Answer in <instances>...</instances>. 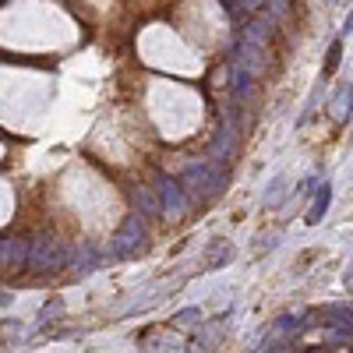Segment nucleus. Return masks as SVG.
Segmentation results:
<instances>
[{
	"instance_id": "nucleus-9",
	"label": "nucleus",
	"mask_w": 353,
	"mask_h": 353,
	"mask_svg": "<svg viewBox=\"0 0 353 353\" xmlns=\"http://www.w3.org/2000/svg\"><path fill=\"white\" fill-rule=\"evenodd\" d=\"M134 205H138V212H141V216H163V201H159V194L145 191V188H134Z\"/></svg>"
},
{
	"instance_id": "nucleus-1",
	"label": "nucleus",
	"mask_w": 353,
	"mask_h": 353,
	"mask_svg": "<svg viewBox=\"0 0 353 353\" xmlns=\"http://www.w3.org/2000/svg\"><path fill=\"white\" fill-rule=\"evenodd\" d=\"M181 188L188 198H212L216 191L226 188V166L223 163H191L181 173Z\"/></svg>"
},
{
	"instance_id": "nucleus-8",
	"label": "nucleus",
	"mask_w": 353,
	"mask_h": 353,
	"mask_svg": "<svg viewBox=\"0 0 353 353\" xmlns=\"http://www.w3.org/2000/svg\"><path fill=\"white\" fill-rule=\"evenodd\" d=\"M329 201H332V184H318V194L311 201V212H307V223H321V216L329 212Z\"/></svg>"
},
{
	"instance_id": "nucleus-7",
	"label": "nucleus",
	"mask_w": 353,
	"mask_h": 353,
	"mask_svg": "<svg viewBox=\"0 0 353 353\" xmlns=\"http://www.w3.org/2000/svg\"><path fill=\"white\" fill-rule=\"evenodd\" d=\"M329 113H332V121H336V124H346V121H350V113H353V85H350V81H343V85L332 88Z\"/></svg>"
},
{
	"instance_id": "nucleus-4",
	"label": "nucleus",
	"mask_w": 353,
	"mask_h": 353,
	"mask_svg": "<svg viewBox=\"0 0 353 353\" xmlns=\"http://www.w3.org/2000/svg\"><path fill=\"white\" fill-rule=\"evenodd\" d=\"M28 265L32 269H61L64 265V251H61V244H57L53 237H36L32 241V248H28Z\"/></svg>"
},
{
	"instance_id": "nucleus-12",
	"label": "nucleus",
	"mask_w": 353,
	"mask_h": 353,
	"mask_svg": "<svg viewBox=\"0 0 353 353\" xmlns=\"http://www.w3.org/2000/svg\"><path fill=\"white\" fill-rule=\"evenodd\" d=\"M198 321H201V311L198 307H184L181 314H176V325H181V329H194Z\"/></svg>"
},
{
	"instance_id": "nucleus-18",
	"label": "nucleus",
	"mask_w": 353,
	"mask_h": 353,
	"mask_svg": "<svg viewBox=\"0 0 353 353\" xmlns=\"http://www.w3.org/2000/svg\"><path fill=\"white\" fill-rule=\"evenodd\" d=\"M304 353H329L325 346H311V350H304Z\"/></svg>"
},
{
	"instance_id": "nucleus-15",
	"label": "nucleus",
	"mask_w": 353,
	"mask_h": 353,
	"mask_svg": "<svg viewBox=\"0 0 353 353\" xmlns=\"http://www.w3.org/2000/svg\"><path fill=\"white\" fill-rule=\"evenodd\" d=\"M219 336H223V329H219V325H209V329H205V332L198 336V343H201V346H209V343H212V339H219Z\"/></svg>"
},
{
	"instance_id": "nucleus-14",
	"label": "nucleus",
	"mask_w": 353,
	"mask_h": 353,
	"mask_svg": "<svg viewBox=\"0 0 353 353\" xmlns=\"http://www.w3.org/2000/svg\"><path fill=\"white\" fill-rule=\"evenodd\" d=\"M265 8H269V21H279L290 14V4H265Z\"/></svg>"
},
{
	"instance_id": "nucleus-17",
	"label": "nucleus",
	"mask_w": 353,
	"mask_h": 353,
	"mask_svg": "<svg viewBox=\"0 0 353 353\" xmlns=\"http://www.w3.org/2000/svg\"><path fill=\"white\" fill-rule=\"evenodd\" d=\"M11 304V293H0V307H8Z\"/></svg>"
},
{
	"instance_id": "nucleus-13",
	"label": "nucleus",
	"mask_w": 353,
	"mask_h": 353,
	"mask_svg": "<svg viewBox=\"0 0 353 353\" xmlns=\"http://www.w3.org/2000/svg\"><path fill=\"white\" fill-rule=\"evenodd\" d=\"M339 61H343V43H332L329 53H325V74H332L339 68Z\"/></svg>"
},
{
	"instance_id": "nucleus-3",
	"label": "nucleus",
	"mask_w": 353,
	"mask_h": 353,
	"mask_svg": "<svg viewBox=\"0 0 353 353\" xmlns=\"http://www.w3.org/2000/svg\"><path fill=\"white\" fill-rule=\"evenodd\" d=\"M156 194H159L163 212H166L170 219H176V216L188 212V194H184V188L176 184L173 176H156Z\"/></svg>"
},
{
	"instance_id": "nucleus-10",
	"label": "nucleus",
	"mask_w": 353,
	"mask_h": 353,
	"mask_svg": "<svg viewBox=\"0 0 353 353\" xmlns=\"http://www.w3.org/2000/svg\"><path fill=\"white\" fill-rule=\"evenodd\" d=\"M251 88H254V78H251L248 71H241V68H233V96L244 103V99L251 96Z\"/></svg>"
},
{
	"instance_id": "nucleus-16",
	"label": "nucleus",
	"mask_w": 353,
	"mask_h": 353,
	"mask_svg": "<svg viewBox=\"0 0 353 353\" xmlns=\"http://www.w3.org/2000/svg\"><path fill=\"white\" fill-rule=\"evenodd\" d=\"M61 307H64L61 301H53V304H46V307H43V318L50 321V314H61Z\"/></svg>"
},
{
	"instance_id": "nucleus-2",
	"label": "nucleus",
	"mask_w": 353,
	"mask_h": 353,
	"mask_svg": "<svg viewBox=\"0 0 353 353\" xmlns=\"http://www.w3.org/2000/svg\"><path fill=\"white\" fill-rule=\"evenodd\" d=\"M145 244H149V233H145L141 216H128L124 226L117 230V237H113V254L117 258H134V254L145 251Z\"/></svg>"
},
{
	"instance_id": "nucleus-5",
	"label": "nucleus",
	"mask_w": 353,
	"mask_h": 353,
	"mask_svg": "<svg viewBox=\"0 0 353 353\" xmlns=\"http://www.w3.org/2000/svg\"><path fill=\"white\" fill-rule=\"evenodd\" d=\"M233 152H237V131H233V121H226V124L219 128L216 141H212L209 156H212V163H223V166H226Z\"/></svg>"
},
{
	"instance_id": "nucleus-11",
	"label": "nucleus",
	"mask_w": 353,
	"mask_h": 353,
	"mask_svg": "<svg viewBox=\"0 0 353 353\" xmlns=\"http://www.w3.org/2000/svg\"><path fill=\"white\" fill-rule=\"evenodd\" d=\"M230 258H233V244H230V241H223V244L216 241V244L209 248V269H216V265H226Z\"/></svg>"
},
{
	"instance_id": "nucleus-6",
	"label": "nucleus",
	"mask_w": 353,
	"mask_h": 353,
	"mask_svg": "<svg viewBox=\"0 0 353 353\" xmlns=\"http://www.w3.org/2000/svg\"><path fill=\"white\" fill-rule=\"evenodd\" d=\"M233 68L248 71L251 78H254V74H261V71H265V53H261V46L241 43V46H237V53H233Z\"/></svg>"
}]
</instances>
